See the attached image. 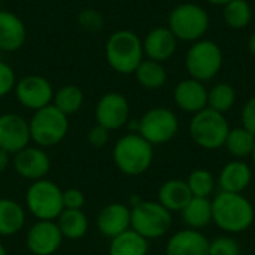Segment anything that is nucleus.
Masks as SVG:
<instances>
[{
	"label": "nucleus",
	"mask_w": 255,
	"mask_h": 255,
	"mask_svg": "<svg viewBox=\"0 0 255 255\" xmlns=\"http://www.w3.org/2000/svg\"><path fill=\"white\" fill-rule=\"evenodd\" d=\"M27 221L25 208L7 197H0V238H10L22 232Z\"/></svg>",
	"instance_id": "nucleus-22"
},
{
	"label": "nucleus",
	"mask_w": 255,
	"mask_h": 255,
	"mask_svg": "<svg viewBox=\"0 0 255 255\" xmlns=\"http://www.w3.org/2000/svg\"><path fill=\"white\" fill-rule=\"evenodd\" d=\"M253 182V167L245 160H232L226 163L217 178L220 191L244 194Z\"/></svg>",
	"instance_id": "nucleus-19"
},
{
	"label": "nucleus",
	"mask_w": 255,
	"mask_h": 255,
	"mask_svg": "<svg viewBox=\"0 0 255 255\" xmlns=\"http://www.w3.org/2000/svg\"><path fill=\"white\" fill-rule=\"evenodd\" d=\"M27 40V27L13 12L0 9V52H16Z\"/></svg>",
	"instance_id": "nucleus-20"
},
{
	"label": "nucleus",
	"mask_w": 255,
	"mask_h": 255,
	"mask_svg": "<svg viewBox=\"0 0 255 255\" xmlns=\"http://www.w3.org/2000/svg\"><path fill=\"white\" fill-rule=\"evenodd\" d=\"M24 208L36 220L55 221L64 209L63 190L48 178L30 182L24 196Z\"/></svg>",
	"instance_id": "nucleus-6"
},
{
	"label": "nucleus",
	"mask_w": 255,
	"mask_h": 255,
	"mask_svg": "<svg viewBox=\"0 0 255 255\" xmlns=\"http://www.w3.org/2000/svg\"><path fill=\"white\" fill-rule=\"evenodd\" d=\"M109 241L108 255H148L149 253V241L131 229Z\"/></svg>",
	"instance_id": "nucleus-25"
},
{
	"label": "nucleus",
	"mask_w": 255,
	"mask_h": 255,
	"mask_svg": "<svg viewBox=\"0 0 255 255\" xmlns=\"http://www.w3.org/2000/svg\"><path fill=\"white\" fill-rule=\"evenodd\" d=\"M211 205L212 223L227 235H239L254 226L255 208L244 194L220 191Z\"/></svg>",
	"instance_id": "nucleus-1"
},
{
	"label": "nucleus",
	"mask_w": 255,
	"mask_h": 255,
	"mask_svg": "<svg viewBox=\"0 0 255 255\" xmlns=\"http://www.w3.org/2000/svg\"><path fill=\"white\" fill-rule=\"evenodd\" d=\"M142 42L145 57L158 63H164L172 58L178 48V39L169 27L152 28Z\"/></svg>",
	"instance_id": "nucleus-21"
},
{
	"label": "nucleus",
	"mask_w": 255,
	"mask_h": 255,
	"mask_svg": "<svg viewBox=\"0 0 255 255\" xmlns=\"http://www.w3.org/2000/svg\"><path fill=\"white\" fill-rule=\"evenodd\" d=\"M109 130H106L105 127L94 124L93 127H90V130L87 131V142L90 146L102 149L108 145L109 142Z\"/></svg>",
	"instance_id": "nucleus-36"
},
{
	"label": "nucleus",
	"mask_w": 255,
	"mask_h": 255,
	"mask_svg": "<svg viewBox=\"0 0 255 255\" xmlns=\"http://www.w3.org/2000/svg\"><path fill=\"white\" fill-rule=\"evenodd\" d=\"M54 87L51 81L42 75L30 73L19 79H16L13 94L16 102L28 109V111H39L52 103L54 99Z\"/></svg>",
	"instance_id": "nucleus-11"
},
{
	"label": "nucleus",
	"mask_w": 255,
	"mask_h": 255,
	"mask_svg": "<svg viewBox=\"0 0 255 255\" xmlns=\"http://www.w3.org/2000/svg\"><path fill=\"white\" fill-rule=\"evenodd\" d=\"M187 229L203 230L212 223V205L211 199L191 197L185 208L179 212Z\"/></svg>",
	"instance_id": "nucleus-24"
},
{
	"label": "nucleus",
	"mask_w": 255,
	"mask_h": 255,
	"mask_svg": "<svg viewBox=\"0 0 255 255\" xmlns=\"http://www.w3.org/2000/svg\"><path fill=\"white\" fill-rule=\"evenodd\" d=\"M112 161L120 173L131 178L140 176L152 166L154 146L139 133H127L114 143Z\"/></svg>",
	"instance_id": "nucleus-2"
},
{
	"label": "nucleus",
	"mask_w": 255,
	"mask_h": 255,
	"mask_svg": "<svg viewBox=\"0 0 255 255\" xmlns=\"http://www.w3.org/2000/svg\"><path fill=\"white\" fill-rule=\"evenodd\" d=\"M63 235L55 221L36 220L25 233L27 250L33 255H54L63 245Z\"/></svg>",
	"instance_id": "nucleus-15"
},
{
	"label": "nucleus",
	"mask_w": 255,
	"mask_h": 255,
	"mask_svg": "<svg viewBox=\"0 0 255 255\" xmlns=\"http://www.w3.org/2000/svg\"><path fill=\"white\" fill-rule=\"evenodd\" d=\"M85 205V194L79 188H67L63 191L64 209H82Z\"/></svg>",
	"instance_id": "nucleus-37"
},
{
	"label": "nucleus",
	"mask_w": 255,
	"mask_h": 255,
	"mask_svg": "<svg viewBox=\"0 0 255 255\" xmlns=\"http://www.w3.org/2000/svg\"><path fill=\"white\" fill-rule=\"evenodd\" d=\"M158 200L167 211L181 212L185 205L191 200V191L184 179H169L158 188Z\"/></svg>",
	"instance_id": "nucleus-23"
},
{
	"label": "nucleus",
	"mask_w": 255,
	"mask_h": 255,
	"mask_svg": "<svg viewBox=\"0 0 255 255\" xmlns=\"http://www.w3.org/2000/svg\"><path fill=\"white\" fill-rule=\"evenodd\" d=\"M209 239L200 230L182 229L170 235L166 242V255H208Z\"/></svg>",
	"instance_id": "nucleus-17"
},
{
	"label": "nucleus",
	"mask_w": 255,
	"mask_h": 255,
	"mask_svg": "<svg viewBox=\"0 0 255 255\" xmlns=\"http://www.w3.org/2000/svg\"><path fill=\"white\" fill-rule=\"evenodd\" d=\"M96 227L103 238L112 239L131 229V209L126 203L114 202L105 205L97 217Z\"/></svg>",
	"instance_id": "nucleus-16"
},
{
	"label": "nucleus",
	"mask_w": 255,
	"mask_h": 255,
	"mask_svg": "<svg viewBox=\"0 0 255 255\" xmlns=\"http://www.w3.org/2000/svg\"><path fill=\"white\" fill-rule=\"evenodd\" d=\"M241 123L245 130L255 136V96L244 105L241 111Z\"/></svg>",
	"instance_id": "nucleus-38"
},
{
	"label": "nucleus",
	"mask_w": 255,
	"mask_h": 255,
	"mask_svg": "<svg viewBox=\"0 0 255 255\" xmlns=\"http://www.w3.org/2000/svg\"><path fill=\"white\" fill-rule=\"evenodd\" d=\"M254 227H255V220H254Z\"/></svg>",
	"instance_id": "nucleus-45"
},
{
	"label": "nucleus",
	"mask_w": 255,
	"mask_h": 255,
	"mask_svg": "<svg viewBox=\"0 0 255 255\" xmlns=\"http://www.w3.org/2000/svg\"><path fill=\"white\" fill-rule=\"evenodd\" d=\"M96 124L109 131L120 130L130 120V103L127 97L118 91H108L100 96L94 108Z\"/></svg>",
	"instance_id": "nucleus-12"
},
{
	"label": "nucleus",
	"mask_w": 255,
	"mask_h": 255,
	"mask_svg": "<svg viewBox=\"0 0 255 255\" xmlns=\"http://www.w3.org/2000/svg\"><path fill=\"white\" fill-rule=\"evenodd\" d=\"M10 164H12V155L3 149H0V175L3 172H6Z\"/></svg>",
	"instance_id": "nucleus-39"
},
{
	"label": "nucleus",
	"mask_w": 255,
	"mask_h": 255,
	"mask_svg": "<svg viewBox=\"0 0 255 255\" xmlns=\"http://www.w3.org/2000/svg\"><path fill=\"white\" fill-rule=\"evenodd\" d=\"M0 194H1V179H0Z\"/></svg>",
	"instance_id": "nucleus-44"
},
{
	"label": "nucleus",
	"mask_w": 255,
	"mask_h": 255,
	"mask_svg": "<svg viewBox=\"0 0 255 255\" xmlns=\"http://www.w3.org/2000/svg\"><path fill=\"white\" fill-rule=\"evenodd\" d=\"M248 51H250V54L255 57V31L250 36V39H248Z\"/></svg>",
	"instance_id": "nucleus-40"
},
{
	"label": "nucleus",
	"mask_w": 255,
	"mask_h": 255,
	"mask_svg": "<svg viewBox=\"0 0 255 255\" xmlns=\"http://www.w3.org/2000/svg\"><path fill=\"white\" fill-rule=\"evenodd\" d=\"M31 142L39 148H54L60 145L69 133V117L52 103L34 111L28 120Z\"/></svg>",
	"instance_id": "nucleus-4"
},
{
	"label": "nucleus",
	"mask_w": 255,
	"mask_h": 255,
	"mask_svg": "<svg viewBox=\"0 0 255 255\" xmlns=\"http://www.w3.org/2000/svg\"><path fill=\"white\" fill-rule=\"evenodd\" d=\"M12 167L19 178L34 182L48 176L51 170V158L43 148L28 145L12 155Z\"/></svg>",
	"instance_id": "nucleus-14"
},
{
	"label": "nucleus",
	"mask_w": 255,
	"mask_h": 255,
	"mask_svg": "<svg viewBox=\"0 0 255 255\" xmlns=\"http://www.w3.org/2000/svg\"><path fill=\"white\" fill-rule=\"evenodd\" d=\"M173 100L181 111L193 115L208 108V88L194 78L182 79L175 87Z\"/></svg>",
	"instance_id": "nucleus-18"
},
{
	"label": "nucleus",
	"mask_w": 255,
	"mask_h": 255,
	"mask_svg": "<svg viewBox=\"0 0 255 255\" xmlns=\"http://www.w3.org/2000/svg\"><path fill=\"white\" fill-rule=\"evenodd\" d=\"M55 223L63 238L70 241L82 239L90 229V220L82 209H63Z\"/></svg>",
	"instance_id": "nucleus-26"
},
{
	"label": "nucleus",
	"mask_w": 255,
	"mask_h": 255,
	"mask_svg": "<svg viewBox=\"0 0 255 255\" xmlns=\"http://www.w3.org/2000/svg\"><path fill=\"white\" fill-rule=\"evenodd\" d=\"M185 181L193 197L209 199L217 187V179L206 169H194Z\"/></svg>",
	"instance_id": "nucleus-32"
},
{
	"label": "nucleus",
	"mask_w": 255,
	"mask_h": 255,
	"mask_svg": "<svg viewBox=\"0 0 255 255\" xmlns=\"http://www.w3.org/2000/svg\"><path fill=\"white\" fill-rule=\"evenodd\" d=\"M251 163H253V167L255 169V145H254V149H253V154H251Z\"/></svg>",
	"instance_id": "nucleus-43"
},
{
	"label": "nucleus",
	"mask_w": 255,
	"mask_h": 255,
	"mask_svg": "<svg viewBox=\"0 0 255 255\" xmlns=\"http://www.w3.org/2000/svg\"><path fill=\"white\" fill-rule=\"evenodd\" d=\"M16 79L18 78L13 67L9 63L0 60V99L6 97L13 91Z\"/></svg>",
	"instance_id": "nucleus-35"
},
{
	"label": "nucleus",
	"mask_w": 255,
	"mask_h": 255,
	"mask_svg": "<svg viewBox=\"0 0 255 255\" xmlns=\"http://www.w3.org/2000/svg\"><path fill=\"white\" fill-rule=\"evenodd\" d=\"M0 255H9V253H7V250H6V247L0 242Z\"/></svg>",
	"instance_id": "nucleus-42"
},
{
	"label": "nucleus",
	"mask_w": 255,
	"mask_h": 255,
	"mask_svg": "<svg viewBox=\"0 0 255 255\" xmlns=\"http://www.w3.org/2000/svg\"><path fill=\"white\" fill-rule=\"evenodd\" d=\"M208 255H241V245L232 235H221L209 241Z\"/></svg>",
	"instance_id": "nucleus-33"
},
{
	"label": "nucleus",
	"mask_w": 255,
	"mask_h": 255,
	"mask_svg": "<svg viewBox=\"0 0 255 255\" xmlns=\"http://www.w3.org/2000/svg\"><path fill=\"white\" fill-rule=\"evenodd\" d=\"M254 145V134L241 126V127L230 128L223 148H226L229 155H232L235 160H245V158L251 157Z\"/></svg>",
	"instance_id": "nucleus-29"
},
{
	"label": "nucleus",
	"mask_w": 255,
	"mask_h": 255,
	"mask_svg": "<svg viewBox=\"0 0 255 255\" xmlns=\"http://www.w3.org/2000/svg\"><path fill=\"white\" fill-rule=\"evenodd\" d=\"M140 87L146 90H158L167 82V72L163 63L143 58L133 73Z\"/></svg>",
	"instance_id": "nucleus-28"
},
{
	"label": "nucleus",
	"mask_w": 255,
	"mask_h": 255,
	"mask_svg": "<svg viewBox=\"0 0 255 255\" xmlns=\"http://www.w3.org/2000/svg\"><path fill=\"white\" fill-rule=\"evenodd\" d=\"M167 27L178 40L194 43L206 34L209 28V15L196 3H182L170 12Z\"/></svg>",
	"instance_id": "nucleus-8"
},
{
	"label": "nucleus",
	"mask_w": 255,
	"mask_h": 255,
	"mask_svg": "<svg viewBox=\"0 0 255 255\" xmlns=\"http://www.w3.org/2000/svg\"><path fill=\"white\" fill-rule=\"evenodd\" d=\"M229 131L230 126L226 115L211 108H205L200 112L193 114L188 124L191 140L206 151H217L223 148Z\"/></svg>",
	"instance_id": "nucleus-5"
},
{
	"label": "nucleus",
	"mask_w": 255,
	"mask_h": 255,
	"mask_svg": "<svg viewBox=\"0 0 255 255\" xmlns=\"http://www.w3.org/2000/svg\"><path fill=\"white\" fill-rule=\"evenodd\" d=\"M223 7V19L229 28L242 30L253 19V9L247 0H232Z\"/></svg>",
	"instance_id": "nucleus-30"
},
{
	"label": "nucleus",
	"mask_w": 255,
	"mask_h": 255,
	"mask_svg": "<svg viewBox=\"0 0 255 255\" xmlns=\"http://www.w3.org/2000/svg\"><path fill=\"white\" fill-rule=\"evenodd\" d=\"M131 209V230L154 241L166 236L173 224V215L157 200H142Z\"/></svg>",
	"instance_id": "nucleus-7"
},
{
	"label": "nucleus",
	"mask_w": 255,
	"mask_h": 255,
	"mask_svg": "<svg viewBox=\"0 0 255 255\" xmlns=\"http://www.w3.org/2000/svg\"><path fill=\"white\" fill-rule=\"evenodd\" d=\"M223 60V51L217 42L200 39L190 46L185 57V67L190 73V78L206 82L220 73Z\"/></svg>",
	"instance_id": "nucleus-9"
},
{
	"label": "nucleus",
	"mask_w": 255,
	"mask_h": 255,
	"mask_svg": "<svg viewBox=\"0 0 255 255\" xmlns=\"http://www.w3.org/2000/svg\"><path fill=\"white\" fill-rule=\"evenodd\" d=\"M105 58L114 72L120 75H133L145 58L143 42L133 30H117L106 39Z\"/></svg>",
	"instance_id": "nucleus-3"
},
{
	"label": "nucleus",
	"mask_w": 255,
	"mask_h": 255,
	"mask_svg": "<svg viewBox=\"0 0 255 255\" xmlns=\"http://www.w3.org/2000/svg\"><path fill=\"white\" fill-rule=\"evenodd\" d=\"M30 142L28 120L16 112L0 114V149L13 155L27 148Z\"/></svg>",
	"instance_id": "nucleus-13"
},
{
	"label": "nucleus",
	"mask_w": 255,
	"mask_h": 255,
	"mask_svg": "<svg viewBox=\"0 0 255 255\" xmlns=\"http://www.w3.org/2000/svg\"><path fill=\"white\" fill-rule=\"evenodd\" d=\"M76 22H78L79 28L87 33H99L105 25L103 15L99 10L91 9V7L79 10V13L76 16Z\"/></svg>",
	"instance_id": "nucleus-34"
},
{
	"label": "nucleus",
	"mask_w": 255,
	"mask_h": 255,
	"mask_svg": "<svg viewBox=\"0 0 255 255\" xmlns=\"http://www.w3.org/2000/svg\"><path fill=\"white\" fill-rule=\"evenodd\" d=\"M209 4H212V6H226L229 1H232V0H206Z\"/></svg>",
	"instance_id": "nucleus-41"
},
{
	"label": "nucleus",
	"mask_w": 255,
	"mask_h": 255,
	"mask_svg": "<svg viewBox=\"0 0 255 255\" xmlns=\"http://www.w3.org/2000/svg\"><path fill=\"white\" fill-rule=\"evenodd\" d=\"M236 103V90L227 82H220L208 90V108L226 114Z\"/></svg>",
	"instance_id": "nucleus-31"
},
{
	"label": "nucleus",
	"mask_w": 255,
	"mask_h": 255,
	"mask_svg": "<svg viewBox=\"0 0 255 255\" xmlns=\"http://www.w3.org/2000/svg\"><path fill=\"white\" fill-rule=\"evenodd\" d=\"M84 102H85V94L79 85L66 84L54 91L52 105L67 117L78 114L84 106Z\"/></svg>",
	"instance_id": "nucleus-27"
},
{
	"label": "nucleus",
	"mask_w": 255,
	"mask_h": 255,
	"mask_svg": "<svg viewBox=\"0 0 255 255\" xmlns=\"http://www.w3.org/2000/svg\"><path fill=\"white\" fill-rule=\"evenodd\" d=\"M179 131L178 115L164 106H155L148 109L139 118V134L148 140L152 146L169 143L176 137Z\"/></svg>",
	"instance_id": "nucleus-10"
}]
</instances>
